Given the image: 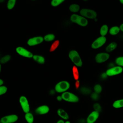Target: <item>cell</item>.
I'll return each instance as SVG.
<instances>
[{"instance_id":"6da1fadb","label":"cell","mask_w":123,"mask_h":123,"mask_svg":"<svg viewBox=\"0 0 123 123\" xmlns=\"http://www.w3.org/2000/svg\"><path fill=\"white\" fill-rule=\"evenodd\" d=\"M70 20L72 22L82 27L87 26L88 23L86 18L76 14H72L70 17Z\"/></svg>"},{"instance_id":"7a4b0ae2","label":"cell","mask_w":123,"mask_h":123,"mask_svg":"<svg viewBox=\"0 0 123 123\" xmlns=\"http://www.w3.org/2000/svg\"><path fill=\"white\" fill-rule=\"evenodd\" d=\"M69 57L71 61L77 66L80 67L83 64L82 59L78 53L75 50H72L69 53Z\"/></svg>"},{"instance_id":"3957f363","label":"cell","mask_w":123,"mask_h":123,"mask_svg":"<svg viewBox=\"0 0 123 123\" xmlns=\"http://www.w3.org/2000/svg\"><path fill=\"white\" fill-rule=\"evenodd\" d=\"M79 14L86 18L94 19L97 16V12L93 10L88 8H83L79 11Z\"/></svg>"},{"instance_id":"277c9868","label":"cell","mask_w":123,"mask_h":123,"mask_svg":"<svg viewBox=\"0 0 123 123\" xmlns=\"http://www.w3.org/2000/svg\"><path fill=\"white\" fill-rule=\"evenodd\" d=\"M62 99L64 101L70 102H77L79 100V98L72 93L65 92L62 94Z\"/></svg>"},{"instance_id":"5b68a950","label":"cell","mask_w":123,"mask_h":123,"mask_svg":"<svg viewBox=\"0 0 123 123\" xmlns=\"http://www.w3.org/2000/svg\"><path fill=\"white\" fill-rule=\"evenodd\" d=\"M70 87V84L66 81H62L58 83L55 86V89L58 93L65 92Z\"/></svg>"},{"instance_id":"8992f818","label":"cell","mask_w":123,"mask_h":123,"mask_svg":"<svg viewBox=\"0 0 123 123\" xmlns=\"http://www.w3.org/2000/svg\"><path fill=\"white\" fill-rule=\"evenodd\" d=\"M106 40L107 39L105 36H101V37H98L92 42L91 47L94 49H98L102 46L105 43Z\"/></svg>"},{"instance_id":"52a82bcc","label":"cell","mask_w":123,"mask_h":123,"mask_svg":"<svg viewBox=\"0 0 123 123\" xmlns=\"http://www.w3.org/2000/svg\"><path fill=\"white\" fill-rule=\"evenodd\" d=\"M15 51L17 53L24 57L26 58H32L33 56V54L30 51L22 47H18L16 48Z\"/></svg>"},{"instance_id":"ba28073f","label":"cell","mask_w":123,"mask_h":123,"mask_svg":"<svg viewBox=\"0 0 123 123\" xmlns=\"http://www.w3.org/2000/svg\"><path fill=\"white\" fill-rule=\"evenodd\" d=\"M21 106L25 113L29 112L30 111V106L27 98L25 96H21L19 98Z\"/></svg>"},{"instance_id":"9c48e42d","label":"cell","mask_w":123,"mask_h":123,"mask_svg":"<svg viewBox=\"0 0 123 123\" xmlns=\"http://www.w3.org/2000/svg\"><path fill=\"white\" fill-rule=\"evenodd\" d=\"M110 58V55L106 52H101L98 53L95 57V60L96 62L98 63H103L107 61Z\"/></svg>"},{"instance_id":"30bf717a","label":"cell","mask_w":123,"mask_h":123,"mask_svg":"<svg viewBox=\"0 0 123 123\" xmlns=\"http://www.w3.org/2000/svg\"><path fill=\"white\" fill-rule=\"evenodd\" d=\"M18 119V117L15 114H11L3 116L1 118L0 122L1 123H12L16 122Z\"/></svg>"},{"instance_id":"8fae6325","label":"cell","mask_w":123,"mask_h":123,"mask_svg":"<svg viewBox=\"0 0 123 123\" xmlns=\"http://www.w3.org/2000/svg\"><path fill=\"white\" fill-rule=\"evenodd\" d=\"M44 40L42 37H35L29 38L27 41V44L30 46H34L43 42Z\"/></svg>"},{"instance_id":"7c38bea8","label":"cell","mask_w":123,"mask_h":123,"mask_svg":"<svg viewBox=\"0 0 123 123\" xmlns=\"http://www.w3.org/2000/svg\"><path fill=\"white\" fill-rule=\"evenodd\" d=\"M123 72V68L121 66H113L106 71L108 76H113L119 74Z\"/></svg>"},{"instance_id":"4fadbf2b","label":"cell","mask_w":123,"mask_h":123,"mask_svg":"<svg viewBox=\"0 0 123 123\" xmlns=\"http://www.w3.org/2000/svg\"><path fill=\"white\" fill-rule=\"evenodd\" d=\"M99 117V112L96 111L91 112L86 118V122L88 123H93L95 122Z\"/></svg>"},{"instance_id":"5bb4252c","label":"cell","mask_w":123,"mask_h":123,"mask_svg":"<svg viewBox=\"0 0 123 123\" xmlns=\"http://www.w3.org/2000/svg\"><path fill=\"white\" fill-rule=\"evenodd\" d=\"M49 111V107L47 105H41L38 107L36 110V112L37 114L40 115L45 114L47 113Z\"/></svg>"},{"instance_id":"9a60e30c","label":"cell","mask_w":123,"mask_h":123,"mask_svg":"<svg viewBox=\"0 0 123 123\" xmlns=\"http://www.w3.org/2000/svg\"><path fill=\"white\" fill-rule=\"evenodd\" d=\"M32 58L37 63L39 64H43L45 62V59L42 56L38 55H33Z\"/></svg>"},{"instance_id":"2e32d148","label":"cell","mask_w":123,"mask_h":123,"mask_svg":"<svg viewBox=\"0 0 123 123\" xmlns=\"http://www.w3.org/2000/svg\"><path fill=\"white\" fill-rule=\"evenodd\" d=\"M57 113L60 117L63 119L67 120L69 119V115L68 113L64 110L62 109H58L57 111Z\"/></svg>"},{"instance_id":"e0dca14e","label":"cell","mask_w":123,"mask_h":123,"mask_svg":"<svg viewBox=\"0 0 123 123\" xmlns=\"http://www.w3.org/2000/svg\"><path fill=\"white\" fill-rule=\"evenodd\" d=\"M69 10L71 12L76 13L80 11V6L77 4H72L69 6Z\"/></svg>"},{"instance_id":"ac0fdd59","label":"cell","mask_w":123,"mask_h":123,"mask_svg":"<svg viewBox=\"0 0 123 123\" xmlns=\"http://www.w3.org/2000/svg\"><path fill=\"white\" fill-rule=\"evenodd\" d=\"M25 121L28 123H32L34 121L33 115L30 112L25 113Z\"/></svg>"},{"instance_id":"d6986e66","label":"cell","mask_w":123,"mask_h":123,"mask_svg":"<svg viewBox=\"0 0 123 123\" xmlns=\"http://www.w3.org/2000/svg\"><path fill=\"white\" fill-rule=\"evenodd\" d=\"M117 46V44L115 42H112L110 43L106 47V50L108 52L111 51L115 49Z\"/></svg>"},{"instance_id":"ffe728a7","label":"cell","mask_w":123,"mask_h":123,"mask_svg":"<svg viewBox=\"0 0 123 123\" xmlns=\"http://www.w3.org/2000/svg\"><path fill=\"white\" fill-rule=\"evenodd\" d=\"M108 31V25H104L101 27L99 31V33L101 36H105L107 34Z\"/></svg>"},{"instance_id":"44dd1931","label":"cell","mask_w":123,"mask_h":123,"mask_svg":"<svg viewBox=\"0 0 123 123\" xmlns=\"http://www.w3.org/2000/svg\"><path fill=\"white\" fill-rule=\"evenodd\" d=\"M120 28L117 26H114L111 28L109 30V34L111 35H115L117 34L120 31Z\"/></svg>"},{"instance_id":"7402d4cb","label":"cell","mask_w":123,"mask_h":123,"mask_svg":"<svg viewBox=\"0 0 123 123\" xmlns=\"http://www.w3.org/2000/svg\"><path fill=\"white\" fill-rule=\"evenodd\" d=\"M112 106L115 108H120L123 107V99L115 101L113 102Z\"/></svg>"},{"instance_id":"603a6c76","label":"cell","mask_w":123,"mask_h":123,"mask_svg":"<svg viewBox=\"0 0 123 123\" xmlns=\"http://www.w3.org/2000/svg\"><path fill=\"white\" fill-rule=\"evenodd\" d=\"M16 0H8L7 3V9L9 10H12L15 6Z\"/></svg>"},{"instance_id":"cb8c5ba5","label":"cell","mask_w":123,"mask_h":123,"mask_svg":"<svg viewBox=\"0 0 123 123\" xmlns=\"http://www.w3.org/2000/svg\"><path fill=\"white\" fill-rule=\"evenodd\" d=\"M55 38V36L53 34H47L45 35L44 37V40H45L47 42H49L53 40Z\"/></svg>"},{"instance_id":"d4e9b609","label":"cell","mask_w":123,"mask_h":123,"mask_svg":"<svg viewBox=\"0 0 123 123\" xmlns=\"http://www.w3.org/2000/svg\"><path fill=\"white\" fill-rule=\"evenodd\" d=\"M11 59V56L10 55H6L2 56L0 59V62L1 63H5L9 62Z\"/></svg>"},{"instance_id":"484cf974","label":"cell","mask_w":123,"mask_h":123,"mask_svg":"<svg viewBox=\"0 0 123 123\" xmlns=\"http://www.w3.org/2000/svg\"><path fill=\"white\" fill-rule=\"evenodd\" d=\"M65 0H52L50 2V5L51 6L55 7L59 6Z\"/></svg>"},{"instance_id":"4316f807","label":"cell","mask_w":123,"mask_h":123,"mask_svg":"<svg viewBox=\"0 0 123 123\" xmlns=\"http://www.w3.org/2000/svg\"><path fill=\"white\" fill-rule=\"evenodd\" d=\"M102 87L99 84H97V85H95V86H94V92L98 94H100L102 92Z\"/></svg>"},{"instance_id":"83f0119b","label":"cell","mask_w":123,"mask_h":123,"mask_svg":"<svg viewBox=\"0 0 123 123\" xmlns=\"http://www.w3.org/2000/svg\"><path fill=\"white\" fill-rule=\"evenodd\" d=\"M79 92L82 94H89L91 93V89L87 87H82L80 89Z\"/></svg>"},{"instance_id":"f1b7e54d","label":"cell","mask_w":123,"mask_h":123,"mask_svg":"<svg viewBox=\"0 0 123 123\" xmlns=\"http://www.w3.org/2000/svg\"><path fill=\"white\" fill-rule=\"evenodd\" d=\"M115 63L120 66H123V57H119L115 59Z\"/></svg>"},{"instance_id":"f546056e","label":"cell","mask_w":123,"mask_h":123,"mask_svg":"<svg viewBox=\"0 0 123 123\" xmlns=\"http://www.w3.org/2000/svg\"><path fill=\"white\" fill-rule=\"evenodd\" d=\"M93 108L95 111H97L99 113L101 112L102 111V108L101 105L99 103H95L93 105Z\"/></svg>"},{"instance_id":"4dcf8cb0","label":"cell","mask_w":123,"mask_h":123,"mask_svg":"<svg viewBox=\"0 0 123 123\" xmlns=\"http://www.w3.org/2000/svg\"><path fill=\"white\" fill-rule=\"evenodd\" d=\"M8 90V88L6 86H0V95L1 96L5 94Z\"/></svg>"},{"instance_id":"1f68e13d","label":"cell","mask_w":123,"mask_h":123,"mask_svg":"<svg viewBox=\"0 0 123 123\" xmlns=\"http://www.w3.org/2000/svg\"><path fill=\"white\" fill-rule=\"evenodd\" d=\"M91 98L93 100H97L99 98V94L95 93V92L93 93H92L91 94Z\"/></svg>"},{"instance_id":"d6a6232c","label":"cell","mask_w":123,"mask_h":123,"mask_svg":"<svg viewBox=\"0 0 123 123\" xmlns=\"http://www.w3.org/2000/svg\"><path fill=\"white\" fill-rule=\"evenodd\" d=\"M108 75L106 73H103L100 75V77L102 79H105L107 78L108 77Z\"/></svg>"},{"instance_id":"836d02e7","label":"cell","mask_w":123,"mask_h":123,"mask_svg":"<svg viewBox=\"0 0 123 123\" xmlns=\"http://www.w3.org/2000/svg\"><path fill=\"white\" fill-rule=\"evenodd\" d=\"M56 92H57V91H56L55 89H51L50 90V91H49V93L51 95H53V94H54L56 93Z\"/></svg>"},{"instance_id":"e575fe53","label":"cell","mask_w":123,"mask_h":123,"mask_svg":"<svg viewBox=\"0 0 123 123\" xmlns=\"http://www.w3.org/2000/svg\"><path fill=\"white\" fill-rule=\"evenodd\" d=\"M57 99L58 100H59V101H61L62 99V96H58L57 97Z\"/></svg>"},{"instance_id":"d590c367","label":"cell","mask_w":123,"mask_h":123,"mask_svg":"<svg viewBox=\"0 0 123 123\" xmlns=\"http://www.w3.org/2000/svg\"><path fill=\"white\" fill-rule=\"evenodd\" d=\"M57 123H65V122L62 120H59V121H58L57 122Z\"/></svg>"},{"instance_id":"8d00e7d4","label":"cell","mask_w":123,"mask_h":123,"mask_svg":"<svg viewBox=\"0 0 123 123\" xmlns=\"http://www.w3.org/2000/svg\"><path fill=\"white\" fill-rule=\"evenodd\" d=\"M120 30L123 32V24H122V25H120Z\"/></svg>"},{"instance_id":"74e56055","label":"cell","mask_w":123,"mask_h":123,"mask_svg":"<svg viewBox=\"0 0 123 123\" xmlns=\"http://www.w3.org/2000/svg\"><path fill=\"white\" fill-rule=\"evenodd\" d=\"M3 84V81L2 79H0V86H2Z\"/></svg>"},{"instance_id":"f35d334b","label":"cell","mask_w":123,"mask_h":123,"mask_svg":"<svg viewBox=\"0 0 123 123\" xmlns=\"http://www.w3.org/2000/svg\"><path fill=\"white\" fill-rule=\"evenodd\" d=\"M119 1L122 4H123V0H119Z\"/></svg>"},{"instance_id":"ab89813d","label":"cell","mask_w":123,"mask_h":123,"mask_svg":"<svg viewBox=\"0 0 123 123\" xmlns=\"http://www.w3.org/2000/svg\"><path fill=\"white\" fill-rule=\"evenodd\" d=\"M65 123H70V122L69 121H65Z\"/></svg>"},{"instance_id":"60d3db41","label":"cell","mask_w":123,"mask_h":123,"mask_svg":"<svg viewBox=\"0 0 123 123\" xmlns=\"http://www.w3.org/2000/svg\"></svg>"},{"instance_id":"b9f144b4","label":"cell","mask_w":123,"mask_h":123,"mask_svg":"<svg viewBox=\"0 0 123 123\" xmlns=\"http://www.w3.org/2000/svg\"></svg>"}]
</instances>
